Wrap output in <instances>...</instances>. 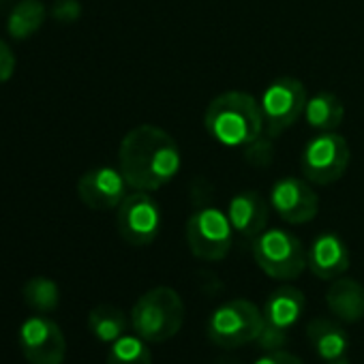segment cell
I'll list each match as a JSON object with an SVG mask.
<instances>
[{
	"instance_id": "obj_1",
	"label": "cell",
	"mask_w": 364,
	"mask_h": 364,
	"mask_svg": "<svg viewBox=\"0 0 364 364\" xmlns=\"http://www.w3.org/2000/svg\"><path fill=\"white\" fill-rule=\"evenodd\" d=\"M176 139L154 124L131 129L118 148V169L133 191H156L180 171Z\"/></svg>"
},
{
	"instance_id": "obj_2",
	"label": "cell",
	"mask_w": 364,
	"mask_h": 364,
	"mask_svg": "<svg viewBox=\"0 0 364 364\" xmlns=\"http://www.w3.org/2000/svg\"><path fill=\"white\" fill-rule=\"evenodd\" d=\"M204 127L208 135L228 148L251 146L264 133L259 101L242 90H228L210 101Z\"/></svg>"
},
{
	"instance_id": "obj_3",
	"label": "cell",
	"mask_w": 364,
	"mask_h": 364,
	"mask_svg": "<svg viewBox=\"0 0 364 364\" xmlns=\"http://www.w3.org/2000/svg\"><path fill=\"white\" fill-rule=\"evenodd\" d=\"M185 323V302L171 287L159 285L137 298L131 309V326L146 343H165Z\"/></svg>"
},
{
	"instance_id": "obj_4",
	"label": "cell",
	"mask_w": 364,
	"mask_h": 364,
	"mask_svg": "<svg viewBox=\"0 0 364 364\" xmlns=\"http://www.w3.org/2000/svg\"><path fill=\"white\" fill-rule=\"evenodd\" d=\"M255 264L277 281H294L309 266L306 249L298 236L287 230H264L253 238Z\"/></svg>"
},
{
	"instance_id": "obj_5",
	"label": "cell",
	"mask_w": 364,
	"mask_h": 364,
	"mask_svg": "<svg viewBox=\"0 0 364 364\" xmlns=\"http://www.w3.org/2000/svg\"><path fill=\"white\" fill-rule=\"evenodd\" d=\"M264 328V313L245 298L228 300L208 319V338L223 349H236L257 341Z\"/></svg>"
},
{
	"instance_id": "obj_6",
	"label": "cell",
	"mask_w": 364,
	"mask_h": 364,
	"mask_svg": "<svg viewBox=\"0 0 364 364\" xmlns=\"http://www.w3.org/2000/svg\"><path fill=\"white\" fill-rule=\"evenodd\" d=\"M185 234L189 251L202 262L225 259L234 242V230L228 213H221L213 206L196 210L187 221Z\"/></svg>"
},
{
	"instance_id": "obj_7",
	"label": "cell",
	"mask_w": 364,
	"mask_h": 364,
	"mask_svg": "<svg viewBox=\"0 0 364 364\" xmlns=\"http://www.w3.org/2000/svg\"><path fill=\"white\" fill-rule=\"evenodd\" d=\"M306 88L296 77H277L262 95L259 107L264 116V133L277 137L287 131L304 114Z\"/></svg>"
},
{
	"instance_id": "obj_8",
	"label": "cell",
	"mask_w": 364,
	"mask_h": 364,
	"mask_svg": "<svg viewBox=\"0 0 364 364\" xmlns=\"http://www.w3.org/2000/svg\"><path fill=\"white\" fill-rule=\"evenodd\" d=\"M349 159L351 152L347 139L334 131H326L304 146L300 167L304 180L313 185H332L347 171Z\"/></svg>"
},
{
	"instance_id": "obj_9",
	"label": "cell",
	"mask_w": 364,
	"mask_h": 364,
	"mask_svg": "<svg viewBox=\"0 0 364 364\" xmlns=\"http://www.w3.org/2000/svg\"><path fill=\"white\" fill-rule=\"evenodd\" d=\"M116 230L131 247H148L156 240L161 232V210L148 191H135L122 200L116 208Z\"/></svg>"
},
{
	"instance_id": "obj_10",
	"label": "cell",
	"mask_w": 364,
	"mask_h": 364,
	"mask_svg": "<svg viewBox=\"0 0 364 364\" xmlns=\"http://www.w3.org/2000/svg\"><path fill=\"white\" fill-rule=\"evenodd\" d=\"M20 349L28 364H63L67 338L56 321L35 315L20 326Z\"/></svg>"
},
{
	"instance_id": "obj_11",
	"label": "cell",
	"mask_w": 364,
	"mask_h": 364,
	"mask_svg": "<svg viewBox=\"0 0 364 364\" xmlns=\"http://www.w3.org/2000/svg\"><path fill=\"white\" fill-rule=\"evenodd\" d=\"M270 206L277 210V215L291 223L302 225L317 217L319 213V198L311 189L309 180L300 178H281L272 185L270 191Z\"/></svg>"
},
{
	"instance_id": "obj_12",
	"label": "cell",
	"mask_w": 364,
	"mask_h": 364,
	"mask_svg": "<svg viewBox=\"0 0 364 364\" xmlns=\"http://www.w3.org/2000/svg\"><path fill=\"white\" fill-rule=\"evenodd\" d=\"M127 187L120 169L95 167L77 180V198L90 210H114L127 198Z\"/></svg>"
},
{
	"instance_id": "obj_13",
	"label": "cell",
	"mask_w": 364,
	"mask_h": 364,
	"mask_svg": "<svg viewBox=\"0 0 364 364\" xmlns=\"http://www.w3.org/2000/svg\"><path fill=\"white\" fill-rule=\"evenodd\" d=\"M270 204L253 189L240 191L230 200L228 206V219L232 223V230L242 238H257L264 230H268V217H270Z\"/></svg>"
},
{
	"instance_id": "obj_14",
	"label": "cell",
	"mask_w": 364,
	"mask_h": 364,
	"mask_svg": "<svg viewBox=\"0 0 364 364\" xmlns=\"http://www.w3.org/2000/svg\"><path fill=\"white\" fill-rule=\"evenodd\" d=\"M311 272L321 281H334L349 268V249L345 240L332 232L319 234L306 251Z\"/></svg>"
},
{
	"instance_id": "obj_15",
	"label": "cell",
	"mask_w": 364,
	"mask_h": 364,
	"mask_svg": "<svg viewBox=\"0 0 364 364\" xmlns=\"http://www.w3.org/2000/svg\"><path fill=\"white\" fill-rule=\"evenodd\" d=\"M330 313L345 323H355L364 317V285L349 277H338L326 291Z\"/></svg>"
},
{
	"instance_id": "obj_16",
	"label": "cell",
	"mask_w": 364,
	"mask_h": 364,
	"mask_svg": "<svg viewBox=\"0 0 364 364\" xmlns=\"http://www.w3.org/2000/svg\"><path fill=\"white\" fill-rule=\"evenodd\" d=\"M306 338H309V345L313 347V351L326 362L345 358V351L349 347L345 328L338 321L328 319V317L311 319L306 326Z\"/></svg>"
},
{
	"instance_id": "obj_17",
	"label": "cell",
	"mask_w": 364,
	"mask_h": 364,
	"mask_svg": "<svg viewBox=\"0 0 364 364\" xmlns=\"http://www.w3.org/2000/svg\"><path fill=\"white\" fill-rule=\"evenodd\" d=\"M306 309V298L300 289L285 285L274 289L268 300L264 302V321L277 328L289 330L304 313Z\"/></svg>"
},
{
	"instance_id": "obj_18",
	"label": "cell",
	"mask_w": 364,
	"mask_h": 364,
	"mask_svg": "<svg viewBox=\"0 0 364 364\" xmlns=\"http://www.w3.org/2000/svg\"><path fill=\"white\" fill-rule=\"evenodd\" d=\"M304 118H306L309 127H313L321 133L334 131L341 127V122L345 118V105L334 92H317L306 101Z\"/></svg>"
},
{
	"instance_id": "obj_19",
	"label": "cell",
	"mask_w": 364,
	"mask_h": 364,
	"mask_svg": "<svg viewBox=\"0 0 364 364\" xmlns=\"http://www.w3.org/2000/svg\"><path fill=\"white\" fill-rule=\"evenodd\" d=\"M127 326H129V319H127L124 311L114 304L103 302V304H97L88 313V328H90L92 336L101 343L112 345L127 332Z\"/></svg>"
},
{
	"instance_id": "obj_20",
	"label": "cell",
	"mask_w": 364,
	"mask_h": 364,
	"mask_svg": "<svg viewBox=\"0 0 364 364\" xmlns=\"http://www.w3.org/2000/svg\"><path fill=\"white\" fill-rule=\"evenodd\" d=\"M43 22H46V5L41 0H20L9 16L7 33L14 39L24 41L33 37L43 26Z\"/></svg>"
},
{
	"instance_id": "obj_21",
	"label": "cell",
	"mask_w": 364,
	"mask_h": 364,
	"mask_svg": "<svg viewBox=\"0 0 364 364\" xmlns=\"http://www.w3.org/2000/svg\"><path fill=\"white\" fill-rule=\"evenodd\" d=\"M22 296H24L26 304L33 306L39 313H52V311L58 309V302H60V289L48 277H35V279H31L24 285Z\"/></svg>"
},
{
	"instance_id": "obj_22",
	"label": "cell",
	"mask_w": 364,
	"mask_h": 364,
	"mask_svg": "<svg viewBox=\"0 0 364 364\" xmlns=\"http://www.w3.org/2000/svg\"><path fill=\"white\" fill-rule=\"evenodd\" d=\"M107 364H152V353L141 336L122 334L118 341L112 343Z\"/></svg>"
},
{
	"instance_id": "obj_23",
	"label": "cell",
	"mask_w": 364,
	"mask_h": 364,
	"mask_svg": "<svg viewBox=\"0 0 364 364\" xmlns=\"http://www.w3.org/2000/svg\"><path fill=\"white\" fill-rule=\"evenodd\" d=\"M255 343H259V347L264 351H279L287 343V330L285 328L270 326V323L264 321V328H262V332H259V336H257Z\"/></svg>"
},
{
	"instance_id": "obj_24",
	"label": "cell",
	"mask_w": 364,
	"mask_h": 364,
	"mask_svg": "<svg viewBox=\"0 0 364 364\" xmlns=\"http://www.w3.org/2000/svg\"><path fill=\"white\" fill-rule=\"evenodd\" d=\"M82 16L80 0H56L52 7V18L60 24H73Z\"/></svg>"
},
{
	"instance_id": "obj_25",
	"label": "cell",
	"mask_w": 364,
	"mask_h": 364,
	"mask_svg": "<svg viewBox=\"0 0 364 364\" xmlns=\"http://www.w3.org/2000/svg\"><path fill=\"white\" fill-rule=\"evenodd\" d=\"M16 71V56L11 52V48L0 39V84H5L14 77Z\"/></svg>"
},
{
	"instance_id": "obj_26",
	"label": "cell",
	"mask_w": 364,
	"mask_h": 364,
	"mask_svg": "<svg viewBox=\"0 0 364 364\" xmlns=\"http://www.w3.org/2000/svg\"><path fill=\"white\" fill-rule=\"evenodd\" d=\"M255 364H304V362L298 355L279 349V351H268L266 355H262L259 360H255Z\"/></svg>"
},
{
	"instance_id": "obj_27",
	"label": "cell",
	"mask_w": 364,
	"mask_h": 364,
	"mask_svg": "<svg viewBox=\"0 0 364 364\" xmlns=\"http://www.w3.org/2000/svg\"><path fill=\"white\" fill-rule=\"evenodd\" d=\"M326 364H349L347 358H338V360H332V362H326Z\"/></svg>"
}]
</instances>
